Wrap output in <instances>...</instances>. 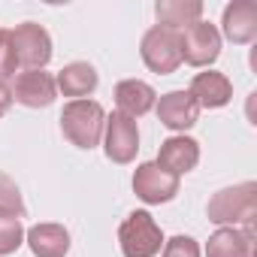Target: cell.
Here are the masks:
<instances>
[{
    "instance_id": "6da1fadb",
    "label": "cell",
    "mask_w": 257,
    "mask_h": 257,
    "mask_svg": "<svg viewBox=\"0 0 257 257\" xmlns=\"http://www.w3.org/2000/svg\"><path fill=\"white\" fill-rule=\"evenodd\" d=\"M206 215L218 227H236V224L251 227V221L257 218V185L242 182V185H233V188H221L209 200Z\"/></svg>"
},
{
    "instance_id": "7a4b0ae2",
    "label": "cell",
    "mask_w": 257,
    "mask_h": 257,
    "mask_svg": "<svg viewBox=\"0 0 257 257\" xmlns=\"http://www.w3.org/2000/svg\"><path fill=\"white\" fill-rule=\"evenodd\" d=\"M106 112L97 100H70L61 112V131L76 149H94L103 140Z\"/></svg>"
},
{
    "instance_id": "3957f363",
    "label": "cell",
    "mask_w": 257,
    "mask_h": 257,
    "mask_svg": "<svg viewBox=\"0 0 257 257\" xmlns=\"http://www.w3.org/2000/svg\"><path fill=\"white\" fill-rule=\"evenodd\" d=\"M118 242H121L124 257H155L164 245V233H161L158 221L140 209L124 218V224L118 230Z\"/></svg>"
},
{
    "instance_id": "277c9868",
    "label": "cell",
    "mask_w": 257,
    "mask_h": 257,
    "mask_svg": "<svg viewBox=\"0 0 257 257\" xmlns=\"http://www.w3.org/2000/svg\"><path fill=\"white\" fill-rule=\"evenodd\" d=\"M140 55L146 61V67L158 76H170L179 70L182 64V40H179V31H170V28H149L146 37H143V46H140Z\"/></svg>"
},
{
    "instance_id": "5b68a950",
    "label": "cell",
    "mask_w": 257,
    "mask_h": 257,
    "mask_svg": "<svg viewBox=\"0 0 257 257\" xmlns=\"http://www.w3.org/2000/svg\"><path fill=\"white\" fill-rule=\"evenodd\" d=\"M7 37L16 49L19 64H25L28 70H43L52 61V37L43 25L25 22V25H16L13 31H7Z\"/></svg>"
},
{
    "instance_id": "8992f818",
    "label": "cell",
    "mask_w": 257,
    "mask_h": 257,
    "mask_svg": "<svg viewBox=\"0 0 257 257\" xmlns=\"http://www.w3.org/2000/svg\"><path fill=\"white\" fill-rule=\"evenodd\" d=\"M103 149L106 158L115 164H131L140 152V127L134 118H127L121 112L106 115V127H103Z\"/></svg>"
},
{
    "instance_id": "52a82bcc",
    "label": "cell",
    "mask_w": 257,
    "mask_h": 257,
    "mask_svg": "<svg viewBox=\"0 0 257 257\" xmlns=\"http://www.w3.org/2000/svg\"><path fill=\"white\" fill-rule=\"evenodd\" d=\"M179 40H182V61L191 67H209L221 55V34L209 22H194L191 28H185V34H179Z\"/></svg>"
},
{
    "instance_id": "ba28073f",
    "label": "cell",
    "mask_w": 257,
    "mask_h": 257,
    "mask_svg": "<svg viewBox=\"0 0 257 257\" xmlns=\"http://www.w3.org/2000/svg\"><path fill=\"white\" fill-rule=\"evenodd\" d=\"M134 194H137L143 203H149V206L170 203V200L179 194V176L167 173V170L158 167L155 161L140 164L137 173H134Z\"/></svg>"
},
{
    "instance_id": "9c48e42d",
    "label": "cell",
    "mask_w": 257,
    "mask_h": 257,
    "mask_svg": "<svg viewBox=\"0 0 257 257\" xmlns=\"http://www.w3.org/2000/svg\"><path fill=\"white\" fill-rule=\"evenodd\" d=\"M58 97V85H55V76L46 73V70H25L19 73L16 79V88H13V100L28 106V109H46L52 106Z\"/></svg>"
},
{
    "instance_id": "30bf717a",
    "label": "cell",
    "mask_w": 257,
    "mask_h": 257,
    "mask_svg": "<svg viewBox=\"0 0 257 257\" xmlns=\"http://www.w3.org/2000/svg\"><path fill=\"white\" fill-rule=\"evenodd\" d=\"M221 28L224 37L236 46H248L257 37V4L254 0H233L224 7L221 16Z\"/></svg>"
},
{
    "instance_id": "8fae6325",
    "label": "cell",
    "mask_w": 257,
    "mask_h": 257,
    "mask_svg": "<svg viewBox=\"0 0 257 257\" xmlns=\"http://www.w3.org/2000/svg\"><path fill=\"white\" fill-rule=\"evenodd\" d=\"M200 118V106L188 91H170L158 103V121L170 131H188Z\"/></svg>"
},
{
    "instance_id": "7c38bea8",
    "label": "cell",
    "mask_w": 257,
    "mask_h": 257,
    "mask_svg": "<svg viewBox=\"0 0 257 257\" xmlns=\"http://www.w3.org/2000/svg\"><path fill=\"white\" fill-rule=\"evenodd\" d=\"M155 164L164 167L173 176H185L200 164V146L191 137H170V140L161 143V152H158Z\"/></svg>"
},
{
    "instance_id": "4fadbf2b",
    "label": "cell",
    "mask_w": 257,
    "mask_h": 257,
    "mask_svg": "<svg viewBox=\"0 0 257 257\" xmlns=\"http://www.w3.org/2000/svg\"><path fill=\"white\" fill-rule=\"evenodd\" d=\"M200 109H221L233 100V82L224 76V73H215V70H206V73H197L194 82H191V91H188Z\"/></svg>"
},
{
    "instance_id": "5bb4252c",
    "label": "cell",
    "mask_w": 257,
    "mask_h": 257,
    "mask_svg": "<svg viewBox=\"0 0 257 257\" xmlns=\"http://www.w3.org/2000/svg\"><path fill=\"white\" fill-rule=\"evenodd\" d=\"M155 88L149 82H140V79H124L115 85V103H118V112L127 115V118H140L146 115L152 106H155Z\"/></svg>"
},
{
    "instance_id": "9a60e30c",
    "label": "cell",
    "mask_w": 257,
    "mask_h": 257,
    "mask_svg": "<svg viewBox=\"0 0 257 257\" xmlns=\"http://www.w3.org/2000/svg\"><path fill=\"white\" fill-rule=\"evenodd\" d=\"M25 242L31 245L34 257H64L70 251V233L64 224H37L25 230Z\"/></svg>"
},
{
    "instance_id": "2e32d148",
    "label": "cell",
    "mask_w": 257,
    "mask_h": 257,
    "mask_svg": "<svg viewBox=\"0 0 257 257\" xmlns=\"http://www.w3.org/2000/svg\"><path fill=\"white\" fill-rule=\"evenodd\" d=\"M97 70L88 64V61H73V64H67L61 73H58V79H55V85H58V91L64 94V97H73V100H85L88 94H94L97 91Z\"/></svg>"
},
{
    "instance_id": "e0dca14e",
    "label": "cell",
    "mask_w": 257,
    "mask_h": 257,
    "mask_svg": "<svg viewBox=\"0 0 257 257\" xmlns=\"http://www.w3.org/2000/svg\"><path fill=\"white\" fill-rule=\"evenodd\" d=\"M251 227L236 230V227H221L209 236L206 242V257H251Z\"/></svg>"
},
{
    "instance_id": "ac0fdd59",
    "label": "cell",
    "mask_w": 257,
    "mask_h": 257,
    "mask_svg": "<svg viewBox=\"0 0 257 257\" xmlns=\"http://www.w3.org/2000/svg\"><path fill=\"white\" fill-rule=\"evenodd\" d=\"M155 16H158L161 28L179 31V28H191L194 22H200L203 4H200V0H158V4H155Z\"/></svg>"
},
{
    "instance_id": "d6986e66",
    "label": "cell",
    "mask_w": 257,
    "mask_h": 257,
    "mask_svg": "<svg viewBox=\"0 0 257 257\" xmlns=\"http://www.w3.org/2000/svg\"><path fill=\"white\" fill-rule=\"evenodd\" d=\"M0 215H10V218H22L25 215L22 191L7 173H0Z\"/></svg>"
},
{
    "instance_id": "ffe728a7",
    "label": "cell",
    "mask_w": 257,
    "mask_h": 257,
    "mask_svg": "<svg viewBox=\"0 0 257 257\" xmlns=\"http://www.w3.org/2000/svg\"><path fill=\"white\" fill-rule=\"evenodd\" d=\"M25 242V227L19 218H10V215H0V257L7 254H16Z\"/></svg>"
},
{
    "instance_id": "44dd1931",
    "label": "cell",
    "mask_w": 257,
    "mask_h": 257,
    "mask_svg": "<svg viewBox=\"0 0 257 257\" xmlns=\"http://www.w3.org/2000/svg\"><path fill=\"white\" fill-rule=\"evenodd\" d=\"M16 67H19L16 49H13L7 31H0V85H10V79L16 76Z\"/></svg>"
},
{
    "instance_id": "7402d4cb",
    "label": "cell",
    "mask_w": 257,
    "mask_h": 257,
    "mask_svg": "<svg viewBox=\"0 0 257 257\" xmlns=\"http://www.w3.org/2000/svg\"><path fill=\"white\" fill-rule=\"evenodd\" d=\"M164 257H200V245L191 236H173L164 245Z\"/></svg>"
},
{
    "instance_id": "603a6c76",
    "label": "cell",
    "mask_w": 257,
    "mask_h": 257,
    "mask_svg": "<svg viewBox=\"0 0 257 257\" xmlns=\"http://www.w3.org/2000/svg\"><path fill=\"white\" fill-rule=\"evenodd\" d=\"M13 106V88L10 85H0V118H4Z\"/></svg>"
}]
</instances>
